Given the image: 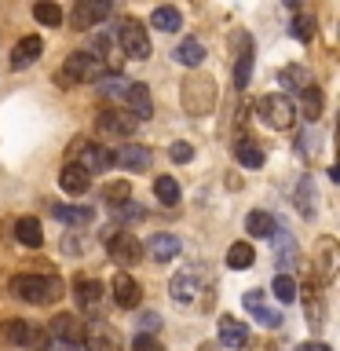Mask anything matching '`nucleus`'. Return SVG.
I'll use <instances>...</instances> for the list:
<instances>
[{"mask_svg": "<svg viewBox=\"0 0 340 351\" xmlns=\"http://www.w3.org/2000/svg\"><path fill=\"white\" fill-rule=\"evenodd\" d=\"M8 293L19 296V300L26 304H55L62 296V282L55 278V274H15V278L8 282Z\"/></svg>", "mask_w": 340, "mask_h": 351, "instance_id": "f257e3e1", "label": "nucleus"}, {"mask_svg": "<svg viewBox=\"0 0 340 351\" xmlns=\"http://www.w3.org/2000/svg\"><path fill=\"white\" fill-rule=\"evenodd\" d=\"M180 88H183V110L191 117H205L208 110H212V103H216V81L212 77H202V73L194 77L191 73Z\"/></svg>", "mask_w": 340, "mask_h": 351, "instance_id": "f03ea898", "label": "nucleus"}, {"mask_svg": "<svg viewBox=\"0 0 340 351\" xmlns=\"http://www.w3.org/2000/svg\"><path fill=\"white\" fill-rule=\"evenodd\" d=\"M103 73H106L103 70V59H99L95 51H73V55H66L59 84H84V81L95 84V77H103Z\"/></svg>", "mask_w": 340, "mask_h": 351, "instance_id": "7ed1b4c3", "label": "nucleus"}, {"mask_svg": "<svg viewBox=\"0 0 340 351\" xmlns=\"http://www.w3.org/2000/svg\"><path fill=\"white\" fill-rule=\"evenodd\" d=\"M70 154H73V161L81 165V169L88 176H99V172H106V169H114V154H110L103 143H92V139H73L70 143Z\"/></svg>", "mask_w": 340, "mask_h": 351, "instance_id": "20e7f679", "label": "nucleus"}, {"mask_svg": "<svg viewBox=\"0 0 340 351\" xmlns=\"http://www.w3.org/2000/svg\"><path fill=\"white\" fill-rule=\"evenodd\" d=\"M117 40H121V51H125L128 59H136V62L150 59V33H147V26H143L139 19H125V22H121Z\"/></svg>", "mask_w": 340, "mask_h": 351, "instance_id": "39448f33", "label": "nucleus"}, {"mask_svg": "<svg viewBox=\"0 0 340 351\" xmlns=\"http://www.w3.org/2000/svg\"><path fill=\"white\" fill-rule=\"evenodd\" d=\"M103 245L110 249V256H114V263H121V267H128V263H136L143 256V245L136 241V234H128V230H121V227L103 230Z\"/></svg>", "mask_w": 340, "mask_h": 351, "instance_id": "423d86ee", "label": "nucleus"}, {"mask_svg": "<svg viewBox=\"0 0 340 351\" xmlns=\"http://www.w3.org/2000/svg\"><path fill=\"white\" fill-rule=\"evenodd\" d=\"M256 110H260L263 125H271V128H293L296 125V106L289 95H263Z\"/></svg>", "mask_w": 340, "mask_h": 351, "instance_id": "0eeeda50", "label": "nucleus"}, {"mask_svg": "<svg viewBox=\"0 0 340 351\" xmlns=\"http://www.w3.org/2000/svg\"><path fill=\"white\" fill-rule=\"evenodd\" d=\"M110 11H114L110 0H77L73 11H70V26L73 29H92L103 19H110Z\"/></svg>", "mask_w": 340, "mask_h": 351, "instance_id": "6e6552de", "label": "nucleus"}, {"mask_svg": "<svg viewBox=\"0 0 340 351\" xmlns=\"http://www.w3.org/2000/svg\"><path fill=\"white\" fill-rule=\"evenodd\" d=\"M139 121L128 114V110H99L95 117V128L103 132V136H114V139H128L132 132H136Z\"/></svg>", "mask_w": 340, "mask_h": 351, "instance_id": "1a4fd4ad", "label": "nucleus"}, {"mask_svg": "<svg viewBox=\"0 0 340 351\" xmlns=\"http://www.w3.org/2000/svg\"><path fill=\"white\" fill-rule=\"evenodd\" d=\"M110 293H114V304L121 307V311H136L139 300H143L139 282L132 278L128 271H117V274H114V285H110Z\"/></svg>", "mask_w": 340, "mask_h": 351, "instance_id": "9d476101", "label": "nucleus"}, {"mask_svg": "<svg viewBox=\"0 0 340 351\" xmlns=\"http://www.w3.org/2000/svg\"><path fill=\"white\" fill-rule=\"evenodd\" d=\"M150 161H154V154H150V147H143V143H125V147L114 150V165H121V169H128V172L150 169Z\"/></svg>", "mask_w": 340, "mask_h": 351, "instance_id": "9b49d317", "label": "nucleus"}, {"mask_svg": "<svg viewBox=\"0 0 340 351\" xmlns=\"http://www.w3.org/2000/svg\"><path fill=\"white\" fill-rule=\"evenodd\" d=\"M121 103L128 106V114L136 117V121H147L150 114H154V103H150V92H147V84H132L128 81V92H125V99H121Z\"/></svg>", "mask_w": 340, "mask_h": 351, "instance_id": "f8f14e48", "label": "nucleus"}, {"mask_svg": "<svg viewBox=\"0 0 340 351\" xmlns=\"http://www.w3.org/2000/svg\"><path fill=\"white\" fill-rule=\"evenodd\" d=\"M169 293H172L175 304H191L194 296H197V271H194V267H183L180 274H172Z\"/></svg>", "mask_w": 340, "mask_h": 351, "instance_id": "ddd939ff", "label": "nucleus"}, {"mask_svg": "<svg viewBox=\"0 0 340 351\" xmlns=\"http://www.w3.org/2000/svg\"><path fill=\"white\" fill-rule=\"evenodd\" d=\"M40 51H44L40 37H22L15 48H11V70H26V66H33L40 59Z\"/></svg>", "mask_w": 340, "mask_h": 351, "instance_id": "4468645a", "label": "nucleus"}, {"mask_svg": "<svg viewBox=\"0 0 340 351\" xmlns=\"http://www.w3.org/2000/svg\"><path fill=\"white\" fill-rule=\"evenodd\" d=\"M216 340H219L223 348L238 351V348L249 340V329H245V322H238L234 315H223V318H219V337H216Z\"/></svg>", "mask_w": 340, "mask_h": 351, "instance_id": "2eb2a0df", "label": "nucleus"}, {"mask_svg": "<svg viewBox=\"0 0 340 351\" xmlns=\"http://www.w3.org/2000/svg\"><path fill=\"white\" fill-rule=\"evenodd\" d=\"M59 186H62L66 194L81 197V194L88 191V186H92V176H88V172H84L77 161H70V165H66V169L59 172Z\"/></svg>", "mask_w": 340, "mask_h": 351, "instance_id": "dca6fc26", "label": "nucleus"}, {"mask_svg": "<svg viewBox=\"0 0 340 351\" xmlns=\"http://www.w3.org/2000/svg\"><path fill=\"white\" fill-rule=\"evenodd\" d=\"M84 326L77 322V315H55L48 322V337L51 340H81Z\"/></svg>", "mask_w": 340, "mask_h": 351, "instance_id": "f3484780", "label": "nucleus"}, {"mask_svg": "<svg viewBox=\"0 0 340 351\" xmlns=\"http://www.w3.org/2000/svg\"><path fill=\"white\" fill-rule=\"evenodd\" d=\"M333 267H337V241L322 238L318 241V263H315L318 282H333Z\"/></svg>", "mask_w": 340, "mask_h": 351, "instance_id": "a211bd4d", "label": "nucleus"}, {"mask_svg": "<svg viewBox=\"0 0 340 351\" xmlns=\"http://www.w3.org/2000/svg\"><path fill=\"white\" fill-rule=\"evenodd\" d=\"M278 84H282V95H296V92H304V88L311 84V73L293 62V66H285V70L278 73Z\"/></svg>", "mask_w": 340, "mask_h": 351, "instance_id": "6ab92c4d", "label": "nucleus"}, {"mask_svg": "<svg viewBox=\"0 0 340 351\" xmlns=\"http://www.w3.org/2000/svg\"><path fill=\"white\" fill-rule=\"evenodd\" d=\"M15 238L22 241L26 249H40L44 245V230H40V219L37 216H22L15 223Z\"/></svg>", "mask_w": 340, "mask_h": 351, "instance_id": "aec40b11", "label": "nucleus"}, {"mask_svg": "<svg viewBox=\"0 0 340 351\" xmlns=\"http://www.w3.org/2000/svg\"><path fill=\"white\" fill-rule=\"evenodd\" d=\"M172 59L180 62V66H186V70H194V66L205 62V44L194 40V37H186V40H180V48H175Z\"/></svg>", "mask_w": 340, "mask_h": 351, "instance_id": "412c9836", "label": "nucleus"}, {"mask_svg": "<svg viewBox=\"0 0 340 351\" xmlns=\"http://www.w3.org/2000/svg\"><path fill=\"white\" fill-rule=\"evenodd\" d=\"M26 333H29L26 318H4L0 322V344H8V348H22L26 344Z\"/></svg>", "mask_w": 340, "mask_h": 351, "instance_id": "4be33fe9", "label": "nucleus"}, {"mask_svg": "<svg viewBox=\"0 0 340 351\" xmlns=\"http://www.w3.org/2000/svg\"><path fill=\"white\" fill-rule=\"evenodd\" d=\"M180 238L175 234H154L150 238V256H154V263H169L172 256H180Z\"/></svg>", "mask_w": 340, "mask_h": 351, "instance_id": "5701e85b", "label": "nucleus"}, {"mask_svg": "<svg viewBox=\"0 0 340 351\" xmlns=\"http://www.w3.org/2000/svg\"><path fill=\"white\" fill-rule=\"evenodd\" d=\"M256 263V252H252V241H234L227 249V267L230 271H249Z\"/></svg>", "mask_w": 340, "mask_h": 351, "instance_id": "b1692460", "label": "nucleus"}, {"mask_svg": "<svg viewBox=\"0 0 340 351\" xmlns=\"http://www.w3.org/2000/svg\"><path fill=\"white\" fill-rule=\"evenodd\" d=\"M95 84H99V95L114 99V103H121L128 92V77H121V73H103V77H95Z\"/></svg>", "mask_w": 340, "mask_h": 351, "instance_id": "393cba45", "label": "nucleus"}, {"mask_svg": "<svg viewBox=\"0 0 340 351\" xmlns=\"http://www.w3.org/2000/svg\"><path fill=\"white\" fill-rule=\"evenodd\" d=\"M150 26L154 29H161V33H175L183 26V15H180V8H172V4H165V8H154V15H150Z\"/></svg>", "mask_w": 340, "mask_h": 351, "instance_id": "a878e982", "label": "nucleus"}, {"mask_svg": "<svg viewBox=\"0 0 340 351\" xmlns=\"http://www.w3.org/2000/svg\"><path fill=\"white\" fill-rule=\"evenodd\" d=\"M234 158H238L241 169H260V165H263V147H260L256 139H238Z\"/></svg>", "mask_w": 340, "mask_h": 351, "instance_id": "bb28decb", "label": "nucleus"}, {"mask_svg": "<svg viewBox=\"0 0 340 351\" xmlns=\"http://www.w3.org/2000/svg\"><path fill=\"white\" fill-rule=\"evenodd\" d=\"M103 285H99L95 278H84V282H77L73 285V300H77V307H95L99 300H103Z\"/></svg>", "mask_w": 340, "mask_h": 351, "instance_id": "cd10ccee", "label": "nucleus"}, {"mask_svg": "<svg viewBox=\"0 0 340 351\" xmlns=\"http://www.w3.org/2000/svg\"><path fill=\"white\" fill-rule=\"evenodd\" d=\"M274 227H278V223H274L271 213H249L245 216V230H249L252 238H271Z\"/></svg>", "mask_w": 340, "mask_h": 351, "instance_id": "c85d7f7f", "label": "nucleus"}, {"mask_svg": "<svg viewBox=\"0 0 340 351\" xmlns=\"http://www.w3.org/2000/svg\"><path fill=\"white\" fill-rule=\"evenodd\" d=\"M84 348L88 351H117V333H114V329H106V326H95L92 337L84 340Z\"/></svg>", "mask_w": 340, "mask_h": 351, "instance_id": "c756f323", "label": "nucleus"}, {"mask_svg": "<svg viewBox=\"0 0 340 351\" xmlns=\"http://www.w3.org/2000/svg\"><path fill=\"white\" fill-rule=\"evenodd\" d=\"M33 19H37L40 26L55 29V26L62 22V11H59V4H55V0H40V4H33Z\"/></svg>", "mask_w": 340, "mask_h": 351, "instance_id": "7c9ffc66", "label": "nucleus"}, {"mask_svg": "<svg viewBox=\"0 0 340 351\" xmlns=\"http://www.w3.org/2000/svg\"><path fill=\"white\" fill-rule=\"evenodd\" d=\"M128 197H132V183H128V180H114V183L103 186V205H110V208H114V205H125Z\"/></svg>", "mask_w": 340, "mask_h": 351, "instance_id": "2f4dec72", "label": "nucleus"}, {"mask_svg": "<svg viewBox=\"0 0 340 351\" xmlns=\"http://www.w3.org/2000/svg\"><path fill=\"white\" fill-rule=\"evenodd\" d=\"M154 194H158V202H165V205H180V183H175L172 176H158V180H154Z\"/></svg>", "mask_w": 340, "mask_h": 351, "instance_id": "473e14b6", "label": "nucleus"}, {"mask_svg": "<svg viewBox=\"0 0 340 351\" xmlns=\"http://www.w3.org/2000/svg\"><path fill=\"white\" fill-rule=\"evenodd\" d=\"M271 293L278 296L282 304H293V300H296V282H293V274H285V271H278V278L271 282Z\"/></svg>", "mask_w": 340, "mask_h": 351, "instance_id": "72a5a7b5", "label": "nucleus"}, {"mask_svg": "<svg viewBox=\"0 0 340 351\" xmlns=\"http://www.w3.org/2000/svg\"><path fill=\"white\" fill-rule=\"evenodd\" d=\"M51 213H55V219H62V223H88V219H92V208H77V205H55Z\"/></svg>", "mask_w": 340, "mask_h": 351, "instance_id": "f704fd0d", "label": "nucleus"}, {"mask_svg": "<svg viewBox=\"0 0 340 351\" xmlns=\"http://www.w3.org/2000/svg\"><path fill=\"white\" fill-rule=\"evenodd\" d=\"M289 29H293V37L300 40V44H311V40H315V19H311V15H304V11L293 19V26H289Z\"/></svg>", "mask_w": 340, "mask_h": 351, "instance_id": "c9c22d12", "label": "nucleus"}, {"mask_svg": "<svg viewBox=\"0 0 340 351\" xmlns=\"http://www.w3.org/2000/svg\"><path fill=\"white\" fill-rule=\"evenodd\" d=\"M296 205H300L304 216L315 213V183L311 180H300V186H296Z\"/></svg>", "mask_w": 340, "mask_h": 351, "instance_id": "e433bc0d", "label": "nucleus"}, {"mask_svg": "<svg viewBox=\"0 0 340 351\" xmlns=\"http://www.w3.org/2000/svg\"><path fill=\"white\" fill-rule=\"evenodd\" d=\"M300 95H304V114H307V117H318V114H322V92H318L315 84H307Z\"/></svg>", "mask_w": 340, "mask_h": 351, "instance_id": "4c0bfd02", "label": "nucleus"}, {"mask_svg": "<svg viewBox=\"0 0 340 351\" xmlns=\"http://www.w3.org/2000/svg\"><path fill=\"white\" fill-rule=\"evenodd\" d=\"M48 329H44V326H33L29 322V333H26V344H22V348H29V351H44V348H48Z\"/></svg>", "mask_w": 340, "mask_h": 351, "instance_id": "58836bf2", "label": "nucleus"}, {"mask_svg": "<svg viewBox=\"0 0 340 351\" xmlns=\"http://www.w3.org/2000/svg\"><path fill=\"white\" fill-rule=\"evenodd\" d=\"M304 311H307V322H311V326H322V315H326V307H322V300H318V296H311V285H307Z\"/></svg>", "mask_w": 340, "mask_h": 351, "instance_id": "ea45409f", "label": "nucleus"}, {"mask_svg": "<svg viewBox=\"0 0 340 351\" xmlns=\"http://www.w3.org/2000/svg\"><path fill=\"white\" fill-rule=\"evenodd\" d=\"M252 315H256V322L260 326H267V329H274V326H282L285 322V318H282V311H271V307H252Z\"/></svg>", "mask_w": 340, "mask_h": 351, "instance_id": "a19ab883", "label": "nucleus"}, {"mask_svg": "<svg viewBox=\"0 0 340 351\" xmlns=\"http://www.w3.org/2000/svg\"><path fill=\"white\" fill-rule=\"evenodd\" d=\"M169 154H172V161H175V165H186V161L194 158V147L180 139V143H172V150H169Z\"/></svg>", "mask_w": 340, "mask_h": 351, "instance_id": "79ce46f5", "label": "nucleus"}, {"mask_svg": "<svg viewBox=\"0 0 340 351\" xmlns=\"http://www.w3.org/2000/svg\"><path fill=\"white\" fill-rule=\"evenodd\" d=\"M136 326H139V333H158V326H161V318L154 315V311H143L136 318Z\"/></svg>", "mask_w": 340, "mask_h": 351, "instance_id": "37998d69", "label": "nucleus"}, {"mask_svg": "<svg viewBox=\"0 0 340 351\" xmlns=\"http://www.w3.org/2000/svg\"><path fill=\"white\" fill-rule=\"evenodd\" d=\"M132 351H165V348L154 340V333H136V344H132Z\"/></svg>", "mask_w": 340, "mask_h": 351, "instance_id": "c03bdc74", "label": "nucleus"}, {"mask_svg": "<svg viewBox=\"0 0 340 351\" xmlns=\"http://www.w3.org/2000/svg\"><path fill=\"white\" fill-rule=\"evenodd\" d=\"M44 351H88V348H84V340H48Z\"/></svg>", "mask_w": 340, "mask_h": 351, "instance_id": "a18cd8bd", "label": "nucleus"}, {"mask_svg": "<svg viewBox=\"0 0 340 351\" xmlns=\"http://www.w3.org/2000/svg\"><path fill=\"white\" fill-rule=\"evenodd\" d=\"M241 304H245L249 311H252V307H260L263 304V289H249L245 296H241Z\"/></svg>", "mask_w": 340, "mask_h": 351, "instance_id": "49530a36", "label": "nucleus"}, {"mask_svg": "<svg viewBox=\"0 0 340 351\" xmlns=\"http://www.w3.org/2000/svg\"><path fill=\"white\" fill-rule=\"evenodd\" d=\"M241 351H274V348L267 344V340H252V344L245 340V344H241Z\"/></svg>", "mask_w": 340, "mask_h": 351, "instance_id": "de8ad7c7", "label": "nucleus"}, {"mask_svg": "<svg viewBox=\"0 0 340 351\" xmlns=\"http://www.w3.org/2000/svg\"><path fill=\"white\" fill-rule=\"evenodd\" d=\"M300 351H333V348H329V344H304Z\"/></svg>", "mask_w": 340, "mask_h": 351, "instance_id": "09e8293b", "label": "nucleus"}, {"mask_svg": "<svg viewBox=\"0 0 340 351\" xmlns=\"http://www.w3.org/2000/svg\"><path fill=\"white\" fill-rule=\"evenodd\" d=\"M282 4H285V8H300L304 0H282Z\"/></svg>", "mask_w": 340, "mask_h": 351, "instance_id": "8fccbe9b", "label": "nucleus"}, {"mask_svg": "<svg viewBox=\"0 0 340 351\" xmlns=\"http://www.w3.org/2000/svg\"><path fill=\"white\" fill-rule=\"evenodd\" d=\"M197 351H216V344H202V348H197Z\"/></svg>", "mask_w": 340, "mask_h": 351, "instance_id": "3c124183", "label": "nucleus"}]
</instances>
